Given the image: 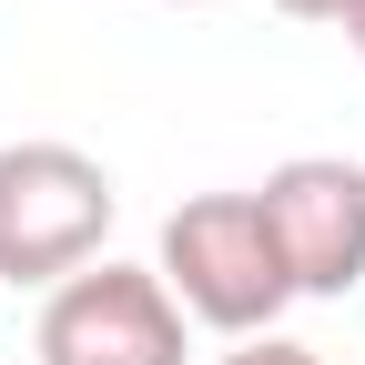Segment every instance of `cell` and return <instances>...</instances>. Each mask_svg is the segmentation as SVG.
<instances>
[{
    "instance_id": "1",
    "label": "cell",
    "mask_w": 365,
    "mask_h": 365,
    "mask_svg": "<svg viewBox=\"0 0 365 365\" xmlns=\"http://www.w3.org/2000/svg\"><path fill=\"white\" fill-rule=\"evenodd\" d=\"M153 274H163V294L193 314V325L234 335V345L274 335L284 304H294V274H284V254H274V223H264L254 193H193V203H173Z\"/></svg>"
},
{
    "instance_id": "2",
    "label": "cell",
    "mask_w": 365,
    "mask_h": 365,
    "mask_svg": "<svg viewBox=\"0 0 365 365\" xmlns=\"http://www.w3.org/2000/svg\"><path fill=\"white\" fill-rule=\"evenodd\" d=\"M112 213L122 193L81 143H0V284H71L102 264Z\"/></svg>"
},
{
    "instance_id": "3",
    "label": "cell",
    "mask_w": 365,
    "mask_h": 365,
    "mask_svg": "<svg viewBox=\"0 0 365 365\" xmlns=\"http://www.w3.org/2000/svg\"><path fill=\"white\" fill-rule=\"evenodd\" d=\"M41 365H182L193 355V314L163 294L153 264H81L71 284L41 294V325H31Z\"/></svg>"
},
{
    "instance_id": "4",
    "label": "cell",
    "mask_w": 365,
    "mask_h": 365,
    "mask_svg": "<svg viewBox=\"0 0 365 365\" xmlns=\"http://www.w3.org/2000/svg\"><path fill=\"white\" fill-rule=\"evenodd\" d=\"M254 203L274 223V254H284L294 294L314 304H345L365 284V163L345 153H294L254 182Z\"/></svg>"
},
{
    "instance_id": "5",
    "label": "cell",
    "mask_w": 365,
    "mask_h": 365,
    "mask_svg": "<svg viewBox=\"0 0 365 365\" xmlns=\"http://www.w3.org/2000/svg\"><path fill=\"white\" fill-rule=\"evenodd\" d=\"M213 365H325L314 345H294V335H244L234 355H213Z\"/></svg>"
},
{
    "instance_id": "6",
    "label": "cell",
    "mask_w": 365,
    "mask_h": 365,
    "mask_svg": "<svg viewBox=\"0 0 365 365\" xmlns=\"http://www.w3.org/2000/svg\"><path fill=\"white\" fill-rule=\"evenodd\" d=\"M274 11H284V21H335V31H345L355 0H274Z\"/></svg>"
},
{
    "instance_id": "7",
    "label": "cell",
    "mask_w": 365,
    "mask_h": 365,
    "mask_svg": "<svg viewBox=\"0 0 365 365\" xmlns=\"http://www.w3.org/2000/svg\"><path fill=\"white\" fill-rule=\"evenodd\" d=\"M345 41H355V61H365V0H355V11H345Z\"/></svg>"
}]
</instances>
